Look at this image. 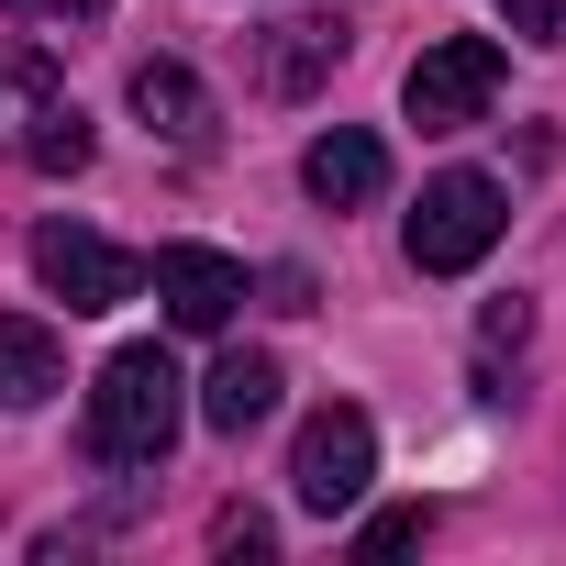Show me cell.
<instances>
[{
    "instance_id": "cell-1",
    "label": "cell",
    "mask_w": 566,
    "mask_h": 566,
    "mask_svg": "<svg viewBox=\"0 0 566 566\" xmlns=\"http://www.w3.org/2000/svg\"><path fill=\"white\" fill-rule=\"evenodd\" d=\"M189 400H178V367L167 345H123L101 378H90V455L101 467H167Z\"/></svg>"
},
{
    "instance_id": "cell-2",
    "label": "cell",
    "mask_w": 566,
    "mask_h": 566,
    "mask_svg": "<svg viewBox=\"0 0 566 566\" xmlns=\"http://www.w3.org/2000/svg\"><path fill=\"white\" fill-rule=\"evenodd\" d=\"M500 222H511L500 178H478V167H444V178H422V200H411L400 244H411V266H422V277H467V266L500 244Z\"/></svg>"
},
{
    "instance_id": "cell-3",
    "label": "cell",
    "mask_w": 566,
    "mask_h": 566,
    "mask_svg": "<svg viewBox=\"0 0 566 566\" xmlns=\"http://www.w3.org/2000/svg\"><path fill=\"white\" fill-rule=\"evenodd\" d=\"M500 78H511V56H500L489 34H444V45H422V56H411L400 112H411L422 134H467V123H489Z\"/></svg>"
},
{
    "instance_id": "cell-4",
    "label": "cell",
    "mask_w": 566,
    "mask_h": 566,
    "mask_svg": "<svg viewBox=\"0 0 566 566\" xmlns=\"http://www.w3.org/2000/svg\"><path fill=\"white\" fill-rule=\"evenodd\" d=\"M367 478H378V422L356 411V400H334V411H312L301 422V444H290V489H301V511H356L367 500Z\"/></svg>"
},
{
    "instance_id": "cell-5",
    "label": "cell",
    "mask_w": 566,
    "mask_h": 566,
    "mask_svg": "<svg viewBox=\"0 0 566 566\" xmlns=\"http://www.w3.org/2000/svg\"><path fill=\"white\" fill-rule=\"evenodd\" d=\"M34 277H45L67 312H123V301L145 290V255H123V244L90 233V222H45V233H34Z\"/></svg>"
},
{
    "instance_id": "cell-6",
    "label": "cell",
    "mask_w": 566,
    "mask_h": 566,
    "mask_svg": "<svg viewBox=\"0 0 566 566\" xmlns=\"http://www.w3.org/2000/svg\"><path fill=\"white\" fill-rule=\"evenodd\" d=\"M156 301H167L178 334H222V323L244 312V266L211 255V244H167V255H156Z\"/></svg>"
},
{
    "instance_id": "cell-7",
    "label": "cell",
    "mask_w": 566,
    "mask_h": 566,
    "mask_svg": "<svg viewBox=\"0 0 566 566\" xmlns=\"http://www.w3.org/2000/svg\"><path fill=\"white\" fill-rule=\"evenodd\" d=\"M301 189H312L323 211H367V200L389 189V145H378L367 123H334V134H312V156H301Z\"/></svg>"
},
{
    "instance_id": "cell-8",
    "label": "cell",
    "mask_w": 566,
    "mask_h": 566,
    "mask_svg": "<svg viewBox=\"0 0 566 566\" xmlns=\"http://www.w3.org/2000/svg\"><path fill=\"white\" fill-rule=\"evenodd\" d=\"M345 45H356V23H334V12H301V23H277V34H266L255 78H266L277 101H312V90L345 67Z\"/></svg>"
},
{
    "instance_id": "cell-9",
    "label": "cell",
    "mask_w": 566,
    "mask_h": 566,
    "mask_svg": "<svg viewBox=\"0 0 566 566\" xmlns=\"http://www.w3.org/2000/svg\"><path fill=\"white\" fill-rule=\"evenodd\" d=\"M134 112H145V134H167V145H189V156H200V145L222 134L211 90H200V78H189L178 56H145V67H134Z\"/></svg>"
},
{
    "instance_id": "cell-10",
    "label": "cell",
    "mask_w": 566,
    "mask_h": 566,
    "mask_svg": "<svg viewBox=\"0 0 566 566\" xmlns=\"http://www.w3.org/2000/svg\"><path fill=\"white\" fill-rule=\"evenodd\" d=\"M23 167H45V178H78L90 167V123H78V101L45 67H23Z\"/></svg>"
},
{
    "instance_id": "cell-11",
    "label": "cell",
    "mask_w": 566,
    "mask_h": 566,
    "mask_svg": "<svg viewBox=\"0 0 566 566\" xmlns=\"http://www.w3.org/2000/svg\"><path fill=\"white\" fill-rule=\"evenodd\" d=\"M67 389V345L34 312H0V411H45Z\"/></svg>"
},
{
    "instance_id": "cell-12",
    "label": "cell",
    "mask_w": 566,
    "mask_h": 566,
    "mask_svg": "<svg viewBox=\"0 0 566 566\" xmlns=\"http://www.w3.org/2000/svg\"><path fill=\"white\" fill-rule=\"evenodd\" d=\"M266 411H277V356H222L200 378V422L211 433H255Z\"/></svg>"
},
{
    "instance_id": "cell-13",
    "label": "cell",
    "mask_w": 566,
    "mask_h": 566,
    "mask_svg": "<svg viewBox=\"0 0 566 566\" xmlns=\"http://www.w3.org/2000/svg\"><path fill=\"white\" fill-rule=\"evenodd\" d=\"M489 12L511 34H533V45H566V0H489Z\"/></svg>"
},
{
    "instance_id": "cell-14",
    "label": "cell",
    "mask_w": 566,
    "mask_h": 566,
    "mask_svg": "<svg viewBox=\"0 0 566 566\" xmlns=\"http://www.w3.org/2000/svg\"><path fill=\"white\" fill-rule=\"evenodd\" d=\"M533 334V301L511 290V301H489V323H478V356H500V345H522Z\"/></svg>"
},
{
    "instance_id": "cell-15",
    "label": "cell",
    "mask_w": 566,
    "mask_h": 566,
    "mask_svg": "<svg viewBox=\"0 0 566 566\" xmlns=\"http://www.w3.org/2000/svg\"><path fill=\"white\" fill-rule=\"evenodd\" d=\"M0 12H12V23H101L112 0H0Z\"/></svg>"
},
{
    "instance_id": "cell-16",
    "label": "cell",
    "mask_w": 566,
    "mask_h": 566,
    "mask_svg": "<svg viewBox=\"0 0 566 566\" xmlns=\"http://www.w3.org/2000/svg\"><path fill=\"white\" fill-rule=\"evenodd\" d=\"M400 544H422V511H378V522L356 533V555H400Z\"/></svg>"
},
{
    "instance_id": "cell-17",
    "label": "cell",
    "mask_w": 566,
    "mask_h": 566,
    "mask_svg": "<svg viewBox=\"0 0 566 566\" xmlns=\"http://www.w3.org/2000/svg\"><path fill=\"white\" fill-rule=\"evenodd\" d=\"M211 544H222V555H266L277 533H266V511H222V522H211Z\"/></svg>"
}]
</instances>
